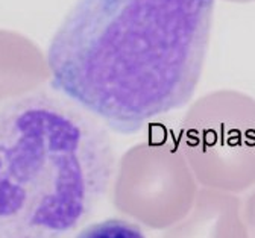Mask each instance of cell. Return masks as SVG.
I'll return each mask as SVG.
<instances>
[{
	"label": "cell",
	"mask_w": 255,
	"mask_h": 238,
	"mask_svg": "<svg viewBox=\"0 0 255 238\" xmlns=\"http://www.w3.org/2000/svg\"><path fill=\"white\" fill-rule=\"evenodd\" d=\"M214 0H76L47 52L50 84L107 129L132 135L188 105Z\"/></svg>",
	"instance_id": "1"
},
{
	"label": "cell",
	"mask_w": 255,
	"mask_h": 238,
	"mask_svg": "<svg viewBox=\"0 0 255 238\" xmlns=\"http://www.w3.org/2000/svg\"><path fill=\"white\" fill-rule=\"evenodd\" d=\"M117 168L108 129L61 94L0 110V238H67L105 199Z\"/></svg>",
	"instance_id": "2"
},
{
	"label": "cell",
	"mask_w": 255,
	"mask_h": 238,
	"mask_svg": "<svg viewBox=\"0 0 255 238\" xmlns=\"http://www.w3.org/2000/svg\"><path fill=\"white\" fill-rule=\"evenodd\" d=\"M50 76L47 61L29 40L0 30V99L20 94Z\"/></svg>",
	"instance_id": "3"
},
{
	"label": "cell",
	"mask_w": 255,
	"mask_h": 238,
	"mask_svg": "<svg viewBox=\"0 0 255 238\" xmlns=\"http://www.w3.org/2000/svg\"><path fill=\"white\" fill-rule=\"evenodd\" d=\"M75 238H146L140 226L125 219H107L84 228Z\"/></svg>",
	"instance_id": "4"
},
{
	"label": "cell",
	"mask_w": 255,
	"mask_h": 238,
	"mask_svg": "<svg viewBox=\"0 0 255 238\" xmlns=\"http://www.w3.org/2000/svg\"><path fill=\"white\" fill-rule=\"evenodd\" d=\"M249 219H251L252 237L255 238V196L251 199V203H249Z\"/></svg>",
	"instance_id": "5"
},
{
	"label": "cell",
	"mask_w": 255,
	"mask_h": 238,
	"mask_svg": "<svg viewBox=\"0 0 255 238\" xmlns=\"http://www.w3.org/2000/svg\"><path fill=\"white\" fill-rule=\"evenodd\" d=\"M231 2H249V0H231Z\"/></svg>",
	"instance_id": "6"
}]
</instances>
